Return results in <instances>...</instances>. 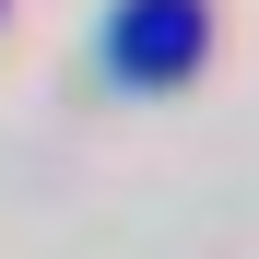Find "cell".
I'll return each instance as SVG.
<instances>
[{
	"label": "cell",
	"mask_w": 259,
	"mask_h": 259,
	"mask_svg": "<svg viewBox=\"0 0 259 259\" xmlns=\"http://www.w3.org/2000/svg\"><path fill=\"white\" fill-rule=\"evenodd\" d=\"M200 48H212V0H118V12H106L118 82H189Z\"/></svg>",
	"instance_id": "cell-1"
}]
</instances>
